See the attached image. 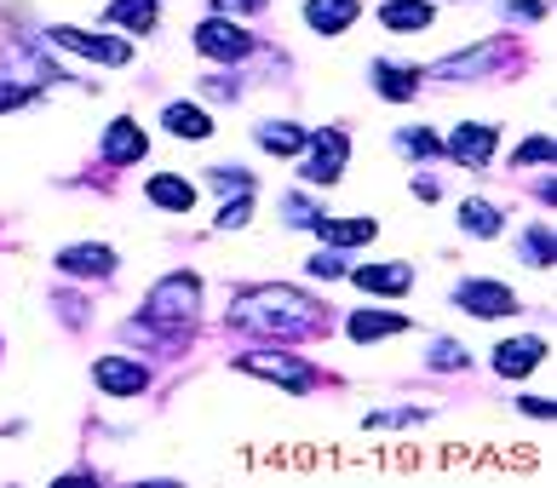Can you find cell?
<instances>
[{
	"label": "cell",
	"instance_id": "obj_1",
	"mask_svg": "<svg viewBox=\"0 0 557 488\" xmlns=\"http://www.w3.org/2000/svg\"><path fill=\"white\" fill-rule=\"evenodd\" d=\"M224 322L253 339H305V334H322L327 304L299 288H253V293L231 299V316Z\"/></svg>",
	"mask_w": 557,
	"mask_h": 488
},
{
	"label": "cell",
	"instance_id": "obj_2",
	"mask_svg": "<svg viewBox=\"0 0 557 488\" xmlns=\"http://www.w3.org/2000/svg\"><path fill=\"white\" fill-rule=\"evenodd\" d=\"M201 311V281L184 271V276H168V281H156L150 299H144V311L133 328H156V334H178V328H190Z\"/></svg>",
	"mask_w": 557,
	"mask_h": 488
},
{
	"label": "cell",
	"instance_id": "obj_3",
	"mask_svg": "<svg viewBox=\"0 0 557 488\" xmlns=\"http://www.w3.org/2000/svg\"><path fill=\"white\" fill-rule=\"evenodd\" d=\"M242 374H259V379H271V385H282V391H317V368L311 362H299V356H282V351H247L242 362H236Z\"/></svg>",
	"mask_w": 557,
	"mask_h": 488
},
{
	"label": "cell",
	"instance_id": "obj_4",
	"mask_svg": "<svg viewBox=\"0 0 557 488\" xmlns=\"http://www.w3.org/2000/svg\"><path fill=\"white\" fill-rule=\"evenodd\" d=\"M305 185H334V178L345 173V155H350V145H345V133L339 127H322V133H305Z\"/></svg>",
	"mask_w": 557,
	"mask_h": 488
},
{
	"label": "cell",
	"instance_id": "obj_5",
	"mask_svg": "<svg viewBox=\"0 0 557 488\" xmlns=\"http://www.w3.org/2000/svg\"><path fill=\"white\" fill-rule=\"evenodd\" d=\"M196 52L213 58V64H247V58H253V35L242 24H231V17H208V24L196 29Z\"/></svg>",
	"mask_w": 557,
	"mask_h": 488
},
{
	"label": "cell",
	"instance_id": "obj_6",
	"mask_svg": "<svg viewBox=\"0 0 557 488\" xmlns=\"http://www.w3.org/2000/svg\"><path fill=\"white\" fill-rule=\"evenodd\" d=\"M454 304H460V311H471V316H511V311H518V293H511L506 281L471 276V281H460V288H454Z\"/></svg>",
	"mask_w": 557,
	"mask_h": 488
},
{
	"label": "cell",
	"instance_id": "obj_7",
	"mask_svg": "<svg viewBox=\"0 0 557 488\" xmlns=\"http://www.w3.org/2000/svg\"><path fill=\"white\" fill-rule=\"evenodd\" d=\"M52 40L58 47H70V52H81V58H92V64H110V70H121L133 58V47L127 40H115V35H87V29H52Z\"/></svg>",
	"mask_w": 557,
	"mask_h": 488
},
{
	"label": "cell",
	"instance_id": "obj_8",
	"mask_svg": "<svg viewBox=\"0 0 557 488\" xmlns=\"http://www.w3.org/2000/svg\"><path fill=\"white\" fill-rule=\"evenodd\" d=\"M92 379H98V391H110V397H138L144 385H150V368L133 362V356H98Z\"/></svg>",
	"mask_w": 557,
	"mask_h": 488
},
{
	"label": "cell",
	"instance_id": "obj_9",
	"mask_svg": "<svg viewBox=\"0 0 557 488\" xmlns=\"http://www.w3.org/2000/svg\"><path fill=\"white\" fill-rule=\"evenodd\" d=\"M541 356H546V339L541 334H523V339H500L494 345V368H500L506 379H523L541 368Z\"/></svg>",
	"mask_w": 557,
	"mask_h": 488
},
{
	"label": "cell",
	"instance_id": "obj_10",
	"mask_svg": "<svg viewBox=\"0 0 557 488\" xmlns=\"http://www.w3.org/2000/svg\"><path fill=\"white\" fill-rule=\"evenodd\" d=\"M144 150H150V138H144V127L133 115H115L104 127V161H110V167H133Z\"/></svg>",
	"mask_w": 557,
	"mask_h": 488
},
{
	"label": "cell",
	"instance_id": "obj_11",
	"mask_svg": "<svg viewBox=\"0 0 557 488\" xmlns=\"http://www.w3.org/2000/svg\"><path fill=\"white\" fill-rule=\"evenodd\" d=\"M494 145H500V133L483 127V121H466V127H454L448 155L466 161V167H488V161H494Z\"/></svg>",
	"mask_w": 557,
	"mask_h": 488
},
{
	"label": "cell",
	"instance_id": "obj_12",
	"mask_svg": "<svg viewBox=\"0 0 557 488\" xmlns=\"http://www.w3.org/2000/svg\"><path fill=\"white\" fill-rule=\"evenodd\" d=\"M350 281H357L362 293L397 299V293L414 288V271H408V264H362V271H350Z\"/></svg>",
	"mask_w": 557,
	"mask_h": 488
},
{
	"label": "cell",
	"instance_id": "obj_13",
	"mask_svg": "<svg viewBox=\"0 0 557 488\" xmlns=\"http://www.w3.org/2000/svg\"><path fill=\"white\" fill-rule=\"evenodd\" d=\"M311 225H317V236L327 241V248H362V241L380 236L374 218H327V213H317Z\"/></svg>",
	"mask_w": 557,
	"mask_h": 488
},
{
	"label": "cell",
	"instance_id": "obj_14",
	"mask_svg": "<svg viewBox=\"0 0 557 488\" xmlns=\"http://www.w3.org/2000/svg\"><path fill=\"white\" fill-rule=\"evenodd\" d=\"M362 0H305V24H311L317 35H339L357 24Z\"/></svg>",
	"mask_w": 557,
	"mask_h": 488
},
{
	"label": "cell",
	"instance_id": "obj_15",
	"mask_svg": "<svg viewBox=\"0 0 557 488\" xmlns=\"http://www.w3.org/2000/svg\"><path fill=\"white\" fill-rule=\"evenodd\" d=\"M58 271H70V276H110V271H115V253H110V248H92V241H81V248L58 253Z\"/></svg>",
	"mask_w": 557,
	"mask_h": 488
},
{
	"label": "cell",
	"instance_id": "obj_16",
	"mask_svg": "<svg viewBox=\"0 0 557 488\" xmlns=\"http://www.w3.org/2000/svg\"><path fill=\"white\" fill-rule=\"evenodd\" d=\"M488 70H500V47H471V52L443 58V64H437L443 80H471V75H488Z\"/></svg>",
	"mask_w": 557,
	"mask_h": 488
},
{
	"label": "cell",
	"instance_id": "obj_17",
	"mask_svg": "<svg viewBox=\"0 0 557 488\" xmlns=\"http://www.w3.org/2000/svg\"><path fill=\"white\" fill-rule=\"evenodd\" d=\"M368 75H374L380 98H391V104L414 98V87H420V70H397V64H385V58H374V64H368Z\"/></svg>",
	"mask_w": 557,
	"mask_h": 488
},
{
	"label": "cell",
	"instance_id": "obj_18",
	"mask_svg": "<svg viewBox=\"0 0 557 488\" xmlns=\"http://www.w3.org/2000/svg\"><path fill=\"white\" fill-rule=\"evenodd\" d=\"M150 201H156V208H168V213H190L196 190H190V178H178V173H156L150 178Z\"/></svg>",
	"mask_w": 557,
	"mask_h": 488
},
{
	"label": "cell",
	"instance_id": "obj_19",
	"mask_svg": "<svg viewBox=\"0 0 557 488\" xmlns=\"http://www.w3.org/2000/svg\"><path fill=\"white\" fill-rule=\"evenodd\" d=\"M431 17H437V12H431V0H385V7H380L385 29H425Z\"/></svg>",
	"mask_w": 557,
	"mask_h": 488
},
{
	"label": "cell",
	"instance_id": "obj_20",
	"mask_svg": "<svg viewBox=\"0 0 557 488\" xmlns=\"http://www.w3.org/2000/svg\"><path fill=\"white\" fill-rule=\"evenodd\" d=\"M259 150L264 155H299L305 150V127H294V121H264V127H259Z\"/></svg>",
	"mask_w": 557,
	"mask_h": 488
},
{
	"label": "cell",
	"instance_id": "obj_21",
	"mask_svg": "<svg viewBox=\"0 0 557 488\" xmlns=\"http://www.w3.org/2000/svg\"><path fill=\"white\" fill-rule=\"evenodd\" d=\"M408 322L403 316H391V311H357L350 316V339L368 345V339H391V334H403Z\"/></svg>",
	"mask_w": 557,
	"mask_h": 488
},
{
	"label": "cell",
	"instance_id": "obj_22",
	"mask_svg": "<svg viewBox=\"0 0 557 488\" xmlns=\"http://www.w3.org/2000/svg\"><path fill=\"white\" fill-rule=\"evenodd\" d=\"M500 225H506V218H500V208H488L483 196L460 201V230H466V236H500Z\"/></svg>",
	"mask_w": 557,
	"mask_h": 488
},
{
	"label": "cell",
	"instance_id": "obj_23",
	"mask_svg": "<svg viewBox=\"0 0 557 488\" xmlns=\"http://www.w3.org/2000/svg\"><path fill=\"white\" fill-rule=\"evenodd\" d=\"M161 121H168V133H178V138H208L213 133L208 110H196V104H168V110H161Z\"/></svg>",
	"mask_w": 557,
	"mask_h": 488
},
{
	"label": "cell",
	"instance_id": "obj_24",
	"mask_svg": "<svg viewBox=\"0 0 557 488\" xmlns=\"http://www.w3.org/2000/svg\"><path fill=\"white\" fill-rule=\"evenodd\" d=\"M110 24H121V29H156V0H115Z\"/></svg>",
	"mask_w": 557,
	"mask_h": 488
},
{
	"label": "cell",
	"instance_id": "obj_25",
	"mask_svg": "<svg viewBox=\"0 0 557 488\" xmlns=\"http://www.w3.org/2000/svg\"><path fill=\"white\" fill-rule=\"evenodd\" d=\"M397 145H403V155H414V161H431V155L443 150L431 127H408V133H397Z\"/></svg>",
	"mask_w": 557,
	"mask_h": 488
},
{
	"label": "cell",
	"instance_id": "obj_26",
	"mask_svg": "<svg viewBox=\"0 0 557 488\" xmlns=\"http://www.w3.org/2000/svg\"><path fill=\"white\" fill-rule=\"evenodd\" d=\"M523 259H529V264H552V259H557L552 230H529V236H523Z\"/></svg>",
	"mask_w": 557,
	"mask_h": 488
},
{
	"label": "cell",
	"instance_id": "obj_27",
	"mask_svg": "<svg viewBox=\"0 0 557 488\" xmlns=\"http://www.w3.org/2000/svg\"><path fill=\"white\" fill-rule=\"evenodd\" d=\"M466 345H454V339H437V345H431V368H460L466 374Z\"/></svg>",
	"mask_w": 557,
	"mask_h": 488
},
{
	"label": "cell",
	"instance_id": "obj_28",
	"mask_svg": "<svg viewBox=\"0 0 557 488\" xmlns=\"http://www.w3.org/2000/svg\"><path fill=\"white\" fill-rule=\"evenodd\" d=\"M213 185H224V196H253V178H247V167H213Z\"/></svg>",
	"mask_w": 557,
	"mask_h": 488
},
{
	"label": "cell",
	"instance_id": "obj_29",
	"mask_svg": "<svg viewBox=\"0 0 557 488\" xmlns=\"http://www.w3.org/2000/svg\"><path fill=\"white\" fill-rule=\"evenodd\" d=\"M247 213H253V196H236V201H224V213H219V230H242V225H247Z\"/></svg>",
	"mask_w": 557,
	"mask_h": 488
},
{
	"label": "cell",
	"instance_id": "obj_30",
	"mask_svg": "<svg viewBox=\"0 0 557 488\" xmlns=\"http://www.w3.org/2000/svg\"><path fill=\"white\" fill-rule=\"evenodd\" d=\"M500 12H511L518 24H534V17H541L546 7H541V0H511V7H500Z\"/></svg>",
	"mask_w": 557,
	"mask_h": 488
},
{
	"label": "cell",
	"instance_id": "obj_31",
	"mask_svg": "<svg viewBox=\"0 0 557 488\" xmlns=\"http://www.w3.org/2000/svg\"><path fill=\"white\" fill-rule=\"evenodd\" d=\"M552 150H557L552 138H529V145L518 150V161H552Z\"/></svg>",
	"mask_w": 557,
	"mask_h": 488
},
{
	"label": "cell",
	"instance_id": "obj_32",
	"mask_svg": "<svg viewBox=\"0 0 557 488\" xmlns=\"http://www.w3.org/2000/svg\"><path fill=\"white\" fill-rule=\"evenodd\" d=\"M213 7H219V17H231V12H259L264 0H213Z\"/></svg>",
	"mask_w": 557,
	"mask_h": 488
},
{
	"label": "cell",
	"instance_id": "obj_33",
	"mask_svg": "<svg viewBox=\"0 0 557 488\" xmlns=\"http://www.w3.org/2000/svg\"><path fill=\"white\" fill-rule=\"evenodd\" d=\"M311 276H339V259L334 253H311Z\"/></svg>",
	"mask_w": 557,
	"mask_h": 488
},
{
	"label": "cell",
	"instance_id": "obj_34",
	"mask_svg": "<svg viewBox=\"0 0 557 488\" xmlns=\"http://www.w3.org/2000/svg\"><path fill=\"white\" fill-rule=\"evenodd\" d=\"M523 414H541V420H552L557 409H552V402H546V397H523Z\"/></svg>",
	"mask_w": 557,
	"mask_h": 488
},
{
	"label": "cell",
	"instance_id": "obj_35",
	"mask_svg": "<svg viewBox=\"0 0 557 488\" xmlns=\"http://www.w3.org/2000/svg\"><path fill=\"white\" fill-rule=\"evenodd\" d=\"M414 196H420V201H437L443 190H437V178H420V185H414Z\"/></svg>",
	"mask_w": 557,
	"mask_h": 488
}]
</instances>
